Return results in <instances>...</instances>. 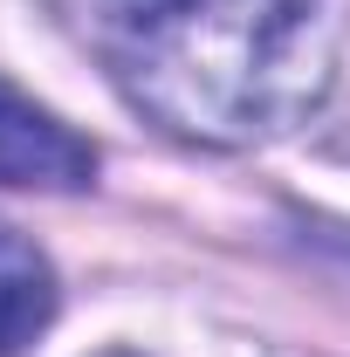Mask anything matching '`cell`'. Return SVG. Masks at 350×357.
Segmentation results:
<instances>
[{
	"label": "cell",
	"instance_id": "4",
	"mask_svg": "<svg viewBox=\"0 0 350 357\" xmlns=\"http://www.w3.org/2000/svg\"><path fill=\"white\" fill-rule=\"evenodd\" d=\"M110 357H124V351H110Z\"/></svg>",
	"mask_w": 350,
	"mask_h": 357
},
{
	"label": "cell",
	"instance_id": "1",
	"mask_svg": "<svg viewBox=\"0 0 350 357\" xmlns=\"http://www.w3.org/2000/svg\"><path fill=\"white\" fill-rule=\"evenodd\" d=\"M103 62L151 124L192 144H268L337 76L330 0H103Z\"/></svg>",
	"mask_w": 350,
	"mask_h": 357
},
{
	"label": "cell",
	"instance_id": "3",
	"mask_svg": "<svg viewBox=\"0 0 350 357\" xmlns=\"http://www.w3.org/2000/svg\"><path fill=\"white\" fill-rule=\"evenodd\" d=\"M55 323V268L35 241L0 227V357H21Z\"/></svg>",
	"mask_w": 350,
	"mask_h": 357
},
{
	"label": "cell",
	"instance_id": "2",
	"mask_svg": "<svg viewBox=\"0 0 350 357\" xmlns=\"http://www.w3.org/2000/svg\"><path fill=\"white\" fill-rule=\"evenodd\" d=\"M96 178V144L55 124L42 103L0 83V185L28 192H83Z\"/></svg>",
	"mask_w": 350,
	"mask_h": 357
}]
</instances>
